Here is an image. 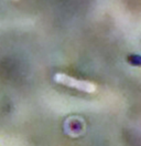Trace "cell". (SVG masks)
Returning <instances> with one entry per match:
<instances>
[{"label":"cell","mask_w":141,"mask_h":146,"mask_svg":"<svg viewBox=\"0 0 141 146\" xmlns=\"http://www.w3.org/2000/svg\"><path fill=\"white\" fill-rule=\"evenodd\" d=\"M54 80L59 84L62 85H65V86H69V88H73V89H76L82 92H87V93H93L96 90V86L90 82L87 81H82V80H77L73 76L70 75H66V74H63V73H57L55 74L54 76Z\"/></svg>","instance_id":"cell-1"},{"label":"cell","mask_w":141,"mask_h":146,"mask_svg":"<svg viewBox=\"0 0 141 146\" xmlns=\"http://www.w3.org/2000/svg\"><path fill=\"white\" fill-rule=\"evenodd\" d=\"M127 61H128V63L131 64V65L139 66L140 65V56L138 54H129L128 58H127Z\"/></svg>","instance_id":"cell-2"}]
</instances>
